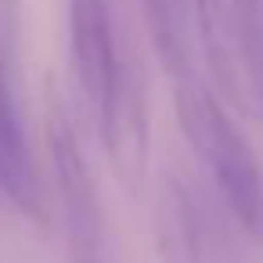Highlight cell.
I'll list each match as a JSON object with an SVG mask.
<instances>
[{"label": "cell", "mask_w": 263, "mask_h": 263, "mask_svg": "<svg viewBox=\"0 0 263 263\" xmlns=\"http://www.w3.org/2000/svg\"><path fill=\"white\" fill-rule=\"evenodd\" d=\"M0 198L33 223H47V187L15 98V72L0 65Z\"/></svg>", "instance_id": "6"}, {"label": "cell", "mask_w": 263, "mask_h": 263, "mask_svg": "<svg viewBox=\"0 0 263 263\" xmlns=\"http://www.w3.org/2000/svg\"><path fill=\"white\" fill-rule=\"evenodd\" d=\"M173 108L195 159L220 195L223 213L252 245L263 249V162L238 130L231 108L205 87V80L177 83Z\"/></svg>", "instance_id": "1"}, {"label": "cell", "mask_w": 263, "mask_h": 263, "mask_svg": "<svg viewBox=\"0 0 263 263\" xmlns=\"http://www.w3.org/2000/svg\"><path fill=\"white\" fill-rule=\"evenodd\" d=\"M98 134L105 159L112 173L119 177L123 187L137 191L148 177V148H152V130H148V80L137 62V54L123 44L116 76L108 94L101 98L94 112Z\"/></svg>", "instance_id": "4"}, {"label": "cell", "mask_w": 263, "mask_h": 263, "mask_svg": "<svg viewBox=\"0 0 263 263\" xmlns=\"http://www.w3.org/2000/svg\"><path fill=\"white\" fill-rule=\"evenodd\" d=\"M18 40H22V4L0 0V65H8L11 72L18 62Z\"/></svg>", "instance_id": "8"}, {"label": "cell", "mask_w": 263, "mask_h": 263, "mask_svg": "<svg viewBox=\"0 0 263 263\" xmlns=\"http://www.w3.org/2000/svg\"><path fill=\"white\" fill-rule=\"evenodd\" d=\"M198 51L220 101L263 126V8L259 0H195Z\"/></svg>", "instance_id": "2"}, {"label": "cell", "mask_w": 263, "mask_h": 263, "mask_svg": "<svg viewBox=\"0 0 263 263\" xmlns=\"http://www.w3.org/2000/svg\"><path fill=\"white\" fill-rule=\"evenodd\" d=\"M141 22L159 54L162 72L177 83L198 76V15L195 0H137Z\"/></svg>", "instance_id": "7"}, {"label": "cell", "mask_w": 263, "mask_h": 263, "mask_svg": "<svg viewBox=\"0 0 263 263\" xmlns=\"http://www.w3.org/2000/svg\"><path fill=\"white\" fill-rule=\"evenodd\" d=\"M47 155H51V177H54V198L65 227L69 263H116L112 227L105 216L94 170L83 155L72 119L58 101H51V112H47Z\"/></svg>", "instance_id": "3"}, {"label": "cell", "mask_w": 263, "mask_h": 263, "mask_svg": "<svg viewBox=\"0 0 263 263\" xmlns=\"http://www.w3.org/2000/svg\"><path fill=\"white\" fill-rule=\"evenodd\" d=\"M123 40L116 33L112 0H69V58L83 101L98 112L101 98L112 87Z\"/></svg>", "instance_id": "5"}]
</instances>
